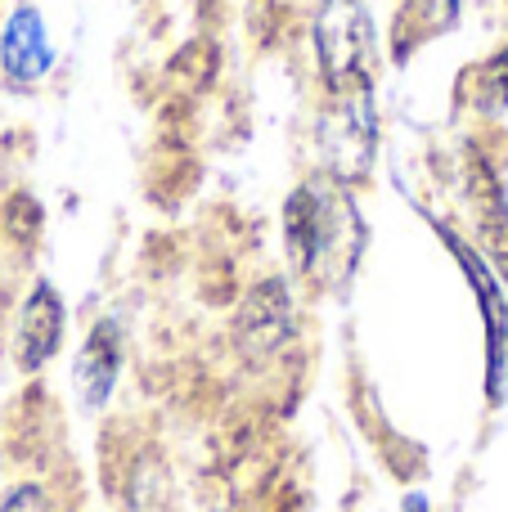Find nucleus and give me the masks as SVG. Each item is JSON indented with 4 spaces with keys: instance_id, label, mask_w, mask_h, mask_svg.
<instances>
[{
    "instance_id": "11",
    "label": "nucleus",
    "mask_w": 508,
    "mask_h": 512,
    "mask_svg": "<svg viewBox=\"0 0 508 512\" xmlns=\"http://www.w3.org/2000/svg\"><path fill=\"white\" fill-rule=\"evenodd\" d=\"M0 512H50V495L36 481H23V486H14L0 499Z\"/></svg>"
},
{
    "instance_id": "2",
    "label": "nucleus",
    "mask_w": 508,
    "mask_h": 512,
    "mask_svg": "<svg viewBox=\"0 0 508 512\" xmlns=\"http://www.w3.org/2000/svg\"><path fill=\"white\" fill-rule=\"evenodd\" d=\"M315 50H320L324 86L333 95H360L369 90V63H374V27L356 0H329L315 23Z\"/></svg>"
},
{
    "instance_id": "5",
    "label": "nucleus",
    "mask_w": 508,
    "mask_h": 512,
    "mask_svg": "<svg viewBox=\"0 0 508 512\" xmlns=\"http://www.w3.org/2000/svg\"><path fill=\"white\" fill-rule=\"evenodd\" d=\"M54 68V50H50V32L36 5H14L0 27V77L14 90H27Z\"/></svg>"
},
{
    "instance_id": "10",
    "label": "nucleus",
    "mask_w": 508,
    "mask_h": 512,
    "mask_svg": "<svg viewBox=\"0 0 508 512\" xmlns=\"http://www.w3.org/2000/svg\"><path fill=\"white\" fill-rule=\"evenodd\" d=\"M5 225H9V234H14L18 243H32L36 230H41V212H36V203L27 194H14L9 198V207H5Z\"/></svg>"
},
{
    "instance_id": "9",
    "label": "nucleus",
    "mask_w": 508,
    "mask_h": 512,
    "mask_svg": "<svg viewBox=\"0 0 508 512\" xmlns=\"http://www.w3.org/2000/svg\"><path fill=\"white\" fill-rule=\"evenodd\" d=\"M504 104H508V45L477 68V108H504Z\"/></svg>"
},
{
    "instance_id": "4",
    "label": "nucleus",
    "mask_w": 508,
    "mask_h": 512,
    "mask_svg": "<svg viewBox=\"0 0 508 512\" xmlns=\"http://www.w3.org/2000/svg\"><path fill=\"white\" fill-rule=\"evenodd\" d=\"M234 337H239V351L252 360L275 355L293 337V297H288L284 279H261L243 297L239 315H234Z\"/></svg>"
},
{
    "instance_id": "6",
    "label": "nucleus",
    "mask_w": 508,
    "mask_h": 512,
    "mask_svg": "<svg viewBox=\"0 0 508 512\" xmlns=\"http://www.w3.org/2000/svg\"><path fill=\"white\" fill-rule=\"evenodd\" d=\"M63 319L68 315H63V297L54 292V283L36 279L32 292H27V301H23V310H18V342H14L18 369L36 373V369H45V364L59 355Z\"/></svg>"
},
{
    "instance_id": "1",
    "label": "nucleus",
    "mask_w": 508,
    "mask_h": 512,
    "mask_svg": "<svg viewBox=\"0 0 508 512\" xmlns=\"http://www.w3.org/2000/svg\"><path fill=\"white\" fill-rule=\"evenodd\" d=\"M342 230H356L347 198L333 194V185L324 189L320 180H306L288 194L284 203V243L288 261L297 274H315L333 261V252L342 248Z\"/></svg>"
},
{
    "instance_id": "3",
    "label": "nucleus",
    "mask_w": 508,
    "mask_h": 512,
    "mask_svg": "<svg viewBox=\"0 0 508 512\" xmlns=\"http://www.w3.org/2000/svg\"><path fill=\"white\" fill-rule=\"evenodd\" d=\"M437 234L446 239L450 256L459 261V270H464L477 306H482V319H486V387H491V396H495V391H500V373H504V351H508V301H504V288H500V279H495L491 261H486L482 252L468 248L450 225H437Z\"/></svg>"
},
{
    "instance_id": "7",
    "label": "nucleus",
    "mask_w": 508,
    "mask_h": 512,
    "mask_svg": "<svg viewBox=\"0 0 508 512\" xmlns=\"http://www.w3.org/2000/svg\"><path fill=\"white\" fill-rule=\"evenodd\" d=\"M117 369H122V328L113 319H99L95 328L86 333L81 342V355H77V391L90 409H99L108 396H113V382H117Z\"/></svg>"
},
{
    "instance_id": "8",
    "label": "nucleus",
    "mask_w": 508,
    "mask_h": 512,
    "mask_svg": "<svg viewBox=\"0 0 508 512\" xmlns=\"http://www.w3.org/2000/svg\"><path fill=\"white\" fill-rule=\"evenodd\" d=\"M455 18H459V0H405L396 9V27H392L396 59H410L419 50V41L441 36L446 27H455Z\"/></svg>"
}]
</instances>
